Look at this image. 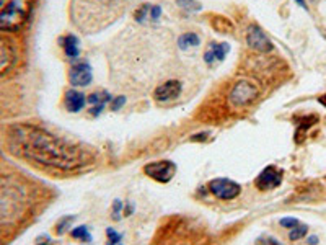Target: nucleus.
<instances>
[{
  "mask_svg": "<svg viewBox=\"0 0 326 245\" xmlns=\"http://www.w3.org/2000/svg\"><path fill=\"white\" fill-rule=\"evenodd\" d=\"M198 45H201V38L198 36L196 33H184V34H181L180 39H178V46L181 49L194 48Z\"/></svg>",
  "mask_w": 326,
  "mask_h": 245,
  "instance_id": "dca6fc26",
  "label": "nucleus"
},
{
  "mask_svg": "<svg viewBox=\"0 0 326 245\" xmlns=\"http://www.w3.org/2000/svg\"><path fill=\"white\" fill-rule=\"evenodd\" d=\"M25 208V196L16 187H0V222H12Z\"/></svg>",
  "mask_w": 326,
  "mask_h": 245,
  "instance_id": "7ed1b4c3",
  "label": "nucleus"
},
{
  "mask_svg": "<svg viewBox=\"0 0 326 245\" xmlns=\"http://www.w3.org/2000/svg\"><path fill=\"white\" fill-rule=\"evenodd\" d=\"M266 245H280L276 239H268L266 240Z\"/></svg>",
  "mask_w": 326,
  "mask_h": 245,
  "instance_id": "bb28decb",
  "label": "nucleus"
},
{
  "mask_svg": "<svg viewBox=\"0 0 326 245\" xmlns=\"http://www.w3.org/2000/svg\"><path fill=\"white\" fill-rule=\"evenodd\" d=\"M121 211H122V203L119 199H114V203H113V217L114 219H119Z\"/></svg>",
  "mask_w": 326,
  "mask_h": 245,
  "instance_id": "b1692460",
  "label": "nucleus"
},
{
  "mask_svg": "<svg viewBox=\"0 0 326 245\" xmlns=\"http://www.w3.org/2000/svg\"><path fill=\"white\" fill-rule=\"evenodd\" d=\"M86 100L90 103H93L90 113H92V115H95V116H98L100 113L103 111V108L106 107V103H110L113 98H111V95L108 92H96V93H92Z\"/></svg>",
  "mask_w": 326,
  "mask_h": 245,
  "instance_id": "2eb2a0df",
  "label": "nucleus"
},
{
  "mask_svg": "<svg viewBox=\"0 0 326 245\" xmlns=\"http://www.w3.org/2000/svg\"><path fill=\"white\" fill-rule=\"evenodd\" d=\"M144 172L155 181L160 183H168L176 172V165L171 160H160V162H152L147 164L144 167Z\"/></svg>",
  "mask_w": 326,
  "mask_h": 245,
  "instance_id": "423d86ee",
  "label": "nucleus"
},
{
  "mask_svg": "<svg viewBox=\"0 0 326 245\" xmlns=\"http://www.w3.org/2000/svg\"><path fill=\"white\" fill-rule=\"evenodd\" d=\"M176 4L180 5V8L186 12H198L201 10V4H198L196 0H176Z\"/></svg>",
  "mask_w": 326,
  "mask_h": 245,
  "instance_id": "6ab92c4d",
  "label": "nucleus"
},
{
  "mask_svg": "<svg viewBox=\"0 0 326 245\" xmlns=\"http://www.w3.org/2000/svg\"><path fill=\"white\" fill-rule=\"evenodd\" d=\"M124 103H126L124 97H116L114 100H111V110H119Z\"/></svg>",
  "mask_w": 326,
  "mask_h": 245,
  "instance_id": "a878e982",
  "label": "nucleus"
},
{
  "mask_svg": "<svg viewBox=\"0 0 326 245\" xmlns=\"http://www.w3.org/2000/svg\"><path fill=\"white\" fill-rule=\"evenodd\" d=\"M16 63V49L10 38L0 34V75L7 74Z\"/></svg>",
  "mask_w": 326,
  "mask_h": 245,
  "instance_id": "0eeeda50",
  "label": "nucleus"
},
{
  "mask_svg": "<svg viewBox=\"0 0 326 245\" xmlns=\"http://www.w3.org/2000/svg\"><path fill=\"white\" fill-rule=\"evenodd\" d=\"M209 190L215 198L222 201L235 199L242 193V187L230 178H214L209 183Z\"/></svg>",
  "mask_w": 326,
  "mask_h": 245,
  "instance_id": "39448f33",
  "label": "nucleus"
},
{
  "mask_svg": "<svg viewBox=\"0 0 326 245\" xmlns=\"http://www.w3.org/2000/svg\"><path fill=\"white\" fill-rule=\"evenodd\" d=\"M181 90H183V85L180 80H168V82L162 84L160 87H157L154 92V97L157 101L165 103V101L178 98L181 95Z\"/></svg>",
  "mask_w": 326,
  "mask_h": 245,
  "instance_id": "9b49d317",
  "label": "nucleus"
},
{
  "mask_svg": "<svg viewBox=\"0 0 326 245\" xmlns=\"http://www.w3.org/2000/svg\"><path fill=\"white\" fill-rule=\"evenodd\" d=\"M59 45L62 46L66 56L69 59H77L78 54H80V41L75 36V34H66V36L59 38Z\"/></svg>",
  "mask_w": 326,
  "mask_h": 245,
  "instance_id": "ddd939ff",
  "label": "nucleus"
},
{
  "mask_svg": "<svg viewBox=\"0 0 326 245\" xmlns=\"http://www.w3.org/2000/svg\"><path fill=\"white\" fill-rule=\"evenodd\" d=\"M210 23H212V26L219 33H230V31H233V25L230 23V20L224 18V16H214V20Z\"/></svg>",
  "mask_w": 326,
  "mask_h": 245,
  "instance_id": "f3484780",
  "label": "nucleus"
},
{
  "mask_svg": "<svg viewBox=\"0 0 326 245\" xmlns=\"http://www.w3.org/2000/svg\"><path fill=\"white\" fill-rule=\"evenodd\" d=\"M150 8H152V5H148V4H145V5L140 7L139 10L136 12V20H137L139 23H142V22L147 18V15H150Z\"/></svg>",
  "mask_w": 326,
  "mask_h": 245,
  "instance_id": "4be33fe9",
  "label": "nucleus"
},
{
  "mask_svg": "<svg viewBox=\"0 0 326 245\" xmlns=\"http://www.w3.org/2000/svg\"><path fill=\"white\" fill-rule=\"evenodd\" d=\"M160 15H162V7L160 5H152V8H150V18L154 22H157L158 18H160Z\"/></svg>",
  "mask_w": 326,
  "mask_h": 245,
  "instance_id": "393cba45",
  "label": "nucleus"
},
{
  "mask_svg": "<svg viewBox=\"0 0 326 245\" xmlns=\"http://www.w3.org/2000/svg\"><path fill=\"white\" fill-rule=\"evenodd\" d=\"M298 224L300 222H298V219H295V217H282V219H280V226L287 227V229H294Z\"/></svg>",
  "mask_w": 326,
  "mask_h": 245,
  "instance_id": "5701e85b",
  "label": "nucleus"
},
{
  "mask_svg": "<svg viewBox=\"0 0 326 245\" xmlns=\"http://www.w3.org/2000/svg\"><path fill=\"white\" fill-rule=\"evenodd\" d=\"M69 80L74 87H86L93 80L92 67L88 63H77L70 67L69 71Z\"/></svg>",
  "mask_w": 326,
  "mask_h": 245,
  "instance_id": "9d476101",
  "label": "nucleus"
},
{
  "mask_svg": "<svg viewBox=\"0 0 326 245\" xmlns=\"http://www.w3.org/2000/svg\"><path fill=\"white\" fill-rule=\"evenodd\" d=\"M106 235H108V245H119L121 243V234H118L113 227H108L106 229Z\"/></svg>",
  "mask_w": 326,
  "mask_h": 245,
  "instance_id": "412c9836",
  "label": "nucleus"
},
{
  "mask_svg": "<svg viewBox=\"0 0 326 245\" xmlns=\"http://www.w3.org/2000/svg\"><path fill=\"white\" fill-rule=\"evenodd\" d=\"M228 51H230V46L227 43H210L209 49L204 52V60L207 64L214 63V60H224Z\"/></svg>",
  "mask_w": 326,
  "mask_h": 245,
  "instance_id": "f8f14e48",
  "label": "nucleus"
},
{
  "mask_svg": "<svg viewBox=\"0 0 326 245\" xmlns=\"http://www.w3.org/2000/svg\"><path fill=\"white\" fill-rule=\"evenodd\" d=\"M119 245H121V243H119Z\"/></svg>",
  "mask_w": 326,
  "mask_h": 245,
  "instance_id": "7c9ffc66",
  "label": "nucleus"
},
{
  "mask_svg": "<svg viewBox=\"0 0 326 245\" xmlns=\"http://www.w3.org/2000/svg\"><path fill=\"white\" fill-rule=\"evenodd\" d=\"M246 43H248V46L254 51H259V52H269L272 51V43L271 39L266 36V33H264L258 25H253L248 28V33H246Z\"/></svg>",
  "mask_w": 326,
  "mask_h": 245,
  "instance_id": "1a4fd4ad",
  "label": "nucleus"
},
{
  "mask_svg": "<svg viewBox=\"0 0 326 245\" xmlns=\"http://www.w3.org/2000/svg\"><path fill=\"white\" fill-rule=\"evenodd\" d=\"M308 243H310V245L318 243V239H316V237H310V239H308Z\"/></svg>",
  "mask_w": 326,
  "mask_h": 245,
  "instance_id": "c85d7f7f",
  "label": "nucleus"
},
{
  "mask_svg": "<svg viewBox=\"0 0 326 245\" xmlns=\"http://www.w3.org/2000/svg\"><path fill=\"white\" fill-rule=\"evenodd\" d=\"M307 231H308L307 226L298 224L297 227H294V229H290L289 239H290V240H300L302 237H305V235H307Z\"/></svg>",
  "mask_w": 326,
  "mask_h": 245,
  "instance_id": "aec40b11",
  "label": "nucleus"
},
{
  "mask_svg": "<svg viewBox=\"0 0 326 245\" xmlns=\"http://www.w3.org/2000/svg\"><path fill=\"white\" fill-rule=\"evenodd\" d=\"M8 146L15 155L60 170H77L93 160L92 152L82 146L33 125L13 126L8 133Z\"/></svg>",
  "mask_w": 326,
  "mask_h": 245,
  "instance_id": "f257e3e1",
  "label": "nucleus"
},
{
  "mask_svg": "<svg viewBox=\"0 0 326 245\" xmlns=\"http://www.w3.org/2000/svg\"><path fill=\"white\" fill-rule=\"evenodd\" d=\"M318 101L323 105V107H326V93H324V95H321V97L318 98Z\"/></svg>",
  "mask_w": 326,
  "mask_h": 245,
  "instance_id": "cd10ccee",
  "label": "nucleus"
},
{
  "mask_svg": "<svg viewBox=\"0 0 326 245\" xmlns=\"http://www.w3.org/2000/svg\"><path fill=\"white\" fill-rule=\"evenodd\" d=\"M33 0H0V31H15L28 20Z\"/></svg>",
  "mask_w": 326,
  "mask_h": 245,
  "instance_id": "f03ea898",
  "label": "nucleus"
},
{
  "mask_svg": "<svg viewBox=\"0 0 326 245\" xmlns=\"http://www.w3.org/2000/svg\"><path fill=\"white\" fill-rule=\"evenodd\" d=\"M280 183H282V170L277 169L276 165H268L256 177L254 185L259 190H272V188H277Z\"/></svg>",
  "mask_w": 326,
  "mask_h": 245,
  "instance_id": "6e6552de",
  "label": "nucleus"
},
{
  "mask_svg": "<svg viewBox=\"0 0 326 245\" xmlns=\"http://www.w3.org/2000/svg\"><path fill=\"white\" fill-rule=\"evenodd\" d=\"M258 97H259L258 85H254L248 80H240L232 87L230 93H228V103H230L233 108H242V107H248V105L253 103Z\"/></svg>",
  "mask_w": 326,
  "mask_h": 245,
  "instance_id": "20e7f679",
  "label": "nucleus"
},
{
  "mask_svg": "<svg viewBox=\"0 0 326 245\" xmlns=\"http://www.w3.org/2000/svg\"><path fill=\"white\" fill-rule=\"evenodd\" d=\"M70 235H72L74 239H78V240H83V242H90L92 240V235H90V231H88L86 226H80V227H75V229L70 232Z\"/></svg>",
  "mask_w": 326,
  "mask_h": 245,
  "instance_id": "a211bd4d",
  "label": "nucleus"
},
{
  "mask_svg": "<svg viewBox=\"0 0 326 245\" xmlns=\"http://www.w3.org/2000/svg\"><path fill=\"white\" fill-rule=\"evenodd\" d=\"M295 2L300 5V7H303V8H307V4H305V0H295Z\"/></svg>",
  "mask_w": 326,
  "mask_h": 245,
  "instance_id": "c756f323",
  "label": "nucleus"
},
{
  "mask_svg": "<svg viewBox=\"0 0 326 245\" xmlns=\"http://www.w3.org/2000/svg\"><path fill=\"white\" fill-rule=\"evenodd\" d=\"M64 103H66V108L69 111L77 113V111L83 110L85 103H86V98H85V95L82 92H78V90H69V92H66Z\"/></svg>",
  "mask_w": 326,
  "mask_h": 245,
  "instance_id": "4468645a",
  "label": "nucleus"
}]
</instances>
